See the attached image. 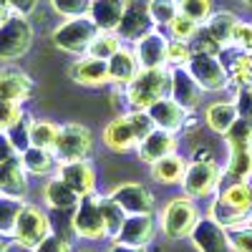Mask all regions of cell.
Segmentation results:
<instances>
[{"mask_svg":"<svg viewBox=\"0 0 252 252\" xmlns=\"http://www.w3.org/2000/svg\"><path fill=\"white\" fill-rule=\"evenodd\" d=\"M187 46L192 51V56H220V51H222V46L204 28L197 31L192 40H187Z\"/></svg>","mask_w":252,"mask_h":252,"instance_id":"cell-41","label":"cell"},{"mask_svg":"<svg viewBox=\"0 0 252 252\" xmlns=\"http://www.w3.org/2000/svg\"><path fill=\"white\" fill-rule=\"evenodd\" d=\"M124 10H126V0H91L89 18L96 23L98 31L116 33L121 18H124Z\"/></svg>","mask_w":252,"mask_h":252,"instance_id":"cell-25","label":"cell"},{"mask_svg":"<svg viewBox=\"0 0 252 252\" xmlns=\"http://www.w3.org/2000/svg\"><path fill=\"white\" fill-rule=\"evenodd\" d=\"M220 166L215 164V159L209 161H192L184 172L182 187H184V194L189 199H199L207 197L209 192H215L220 187Z\"/></svg>","mask_w":252,"mask_h":252,"instance_id":"cell-10","label":"cell"},{"mask_svg":"<svg viewBox=\"0 0 252 252\" xmlns=\"http://www.w3.org/2000/svg\"><path fill=\"white\" fill-rule=\"evenodd\" d=\"M94 152V134L83 124H63L58 129V139L53 146V154L58 161H76L89 159Z\"/></svg>","mask_w":252,"mask_h":252,"instance_id":"cell-7","label":"cell"},{"mask_svg":"<svg viewBox=\"0 0 252 252\" xmlns=\"http://www.w3.org/2000/svg\"><path fill=\"white\" fill-rule=\"evenodd\" d=\"M51 5L63 18H83L91 10V0H51Z\"/></svg>","mask_w":252,"mask_h":252,"instance_id":"cell-42","label":"cell"},{"mask_svg":"<svg viewBox=\"0 0 252 252\" xmlns=\"http://www.w3.org/2000/svg\"><path fill=\"white\" fill-rule=\"evenodd\" d=\"M242 3H247V5H252V0H242Z\"/></svg>","mask_w":252,"mask_h":252,"instance_id":"cell-57","label":"cell"},{"mask_svg":"<svg viewBox=\"0 0 252 252\" xmlns=\"http://www.w3.org/2000/svg\"><path fill=\"white\" fill-rule=\"evenodd\" d=\"M68 76H71V81L78 83V86H89V89L106 86L111 81L109 61H101V58H94V56H81L68 68Z\"/></svg>","mask_w":252,"mask_h":252,"instance_id":"cell-15","label":"cell"},{"mask_svg":"<svg viewBox=\"0 0 252 252\" xmlns=\"http://www.w3.org/2000/svg\"><path fill=\"white\" fill-rule=\"evenodd\" d=\"M232 46L252 53V26L250 23H237V31H235V38H232Z\"/></svg>","mask_w":252,"mask_h":252,"instance_id":"cell-48","label":"cell"},{"mask_svg":"<svg viewBox=\"0 0 252 252\" xmlns=\"http://www.w3.org/2000/svg\"><path fill=\"white\" fill-rule=\"evenodd\" d=\"M0 91L5 94V98H13V101L23 103L33 96L35 83L23 68L5 66V68H0Z\"/></svg>","mask_w":252,"mask_h":252,"instance_id":"cell-23","label":"cell"},{"mask_svg":"<svg viewBox=\"0 0 252 252\" xmlns=\"http://www.w3.org/2000/svg\"><path fill=\"white\" fill-rule=\"evenodd\" d=\"M98 207H101V215H103V222H106V237H119L121 232V224L126 220V212L119 207V202L109 194V197H98Z\"/></svg>","mask_w":252,"mask_h":252,"instance_id":"cell-32","label":"cell"},{"mask_svg":"<svg viewBox=\"0 0 252 252\" xmlns=\"http://www.w3.org/2000/svg\"><path fill=\"white\" fill-rule=\"evenodd\" d=\"M189 58H192V51H189L187 40H169V51H166V63L172 68L177 66H187Z\"/></svg>","mask_w":252,"mask_h":252,"instance_id":"cell-46","label":"cell"},{"mask_svg":"<svg viewBox=\"0 0 252 252\" xmlns=\"http://www.w3.org/2000/svg\"><path fill=\"white\" fill-rule=\"evenodd\" d=\"M224 141L229 149H242V146H252V121L250 119H237L227 129Z\"/></svg>","mask_w":252,"mask_h":252,"instance_id":"cell-38","label":"cell"},{"mask_svg":"<svg viewBox=\"0 0 252 252\" xmlns=\"http://www.w3.org/2000/svg\"><path fill=\"white\" fill-rule=\"evenodd\" d=\"M31 126H33V119L28 116V114H23L20 116L10 129L5 131L8 134V139H10V144H13V149L18 152V154H23L28 146H31Z\"/></svg>","mask_w":252,"mask_h":252,"instance_id":"cell-37","label":"cell"},{"mask_svg":"<svg viewBox=\"0 0 252 252\" xmlns=\"http://www.w3.org/2000/svg\"><path fill=\"white\" fill-rule=\"evenodd\" d=\"M152 129H157V126H154L149 114L146 111H131V114H124V116L114 119L106 129H103V144H106L111 152H126V149L139 146Z\"/></svg>","mask_w":252,"mask_h":252,"instance_id":"cell-3","label":"cell"},{"mask_svg":"<svg viewBox=\"0 0 252 252\" xmlns=\"http://www.w3.org/2000/svg\"><path fill=\"white\" fill-rule=\"evenodd\" d=\"M177 144H179V139H177L174 131L152 129L149 134L144 136V141L136 146V154H139L141 161L154 164V161H159V159H164V157L174 154V152H177Z\"/></svg>","mask_w":252,"mask_h":252,"instance_id":"cell-18","label":"cell"},{"mask_svg":"<svg viewBox=\"0 0 252 252\" xmlns=\"http://www.w3.org/2000/svg\"><path fill=\"white\" fill-rule=\"evenodd\" d=\"M111 197L119 202V207L126 215H154V194L144 184L136 182L119 184L111 192Z\"/></svg>","mask_w":252,"mask_h":252,"instance_id":"cell-14","label":"cell"},{"mask_svg":"<svg viewBox=\"0 0 252 252\" xmlns=\"http://www.w3.org/2000/svg\"><path fill=\"white\" fill-rule=\"evenodd\" d=\"M209 159H212V149H209V146H207V149L199 146V149L194 152V161H209Z\"/></svg>","mask_w":252,"mask_h":252,"instance_id":"cell-54","label":"cell"},{"mask_svg":"<svg viewBox=\"0 0 252 252\" xmlns=\"http://www.w3.org/2000/svg\"><path fill=\"white\" fill-rule=\"evenodd\" d=\"M222 61V66L229 76V83H235V86H250L252 81V53L237 48V46H224L217 56Z\"/></svg>","mask_w":252,"mask_h":252,"instance_id":"cell-19","label":"cell"},{"mask_svg":"<svg viewBox=\"0 0 252 252\" xmlns=\"http://www.w3.org/2000/svg\"><path fill=\"white\" fill-rule=\"evenodd\" d=\"M109 252H144V247H134V245H124V242H114Z\"/></svg>","mask_w":252,"mask_h":252,"instance_id":"cell-52","label":"cell"},{"mask_svg":"<svg viewBox=\"0 0 252 252\" xmlns=\"http://www.w3.org/2000/svg\"><path fill=\"white\" fill-rule=\"evenodd\" d=\"M23 199L20 197H10V194H0V232L3 235H13L18 215L23 209Z\"/></svg>","mask_w":252,"mask_h":252,"instance_id":"cell-34","label":"cell"},{"mask_svg":"<svg viewBox=\"0 0 252 252\" xmlns=\"http://www.w3.org/2000/svg\"><path fill=\"white\" fill-rule=\"evenodd\" d=\"M73 232L83 240H101L106 237V222H103L101 215V207H98V197L89 194V197H81L78 207L73 209Z\"/></svg>","mask_w":252,"mask_h":252,"instance_id":"cell-9","label":"cell"},{"mask_svg":"<svg viewBox=\"0 0 252 252\" xmlns=\"http://www.w3.org/2000/svg\"><path fill=\"white\" fill-rule=\"evenodd\" d=\"M139 71H141V66H139L136 53L124 48V46L109 58V73H111V81L116 86H129V83L139 76Z\"/></svg>","mask_w":252,"mask_h":252,"instance_id":"cell-26","label":"cell"},{"mask_svg":"<svg viewBox=\"0 0 252 252\" xmlns=\"http://www.w3.org/2000/svg\"><path fill=\"white\" fill-rule=\"evenodd\" d=\"M252 212V184L245 179H235L232 184H227L220 189V194L212 202L209 217L220 222L222 227H235L247 220Z\"/></svg>","mask_w":252,"mask_h":252,"instance_id":"cell-1","label":"cell"},{"mask_svg":"<svg viewBox=\"0 0 252 252\" xmlns=\"http://www.w3.org/2000/svg\"><path fill=\"white\" fill-rule=\"evenodd\" d=\"M172 35H174V40H192L194 38V33L199 31V23H194V20H189L187 15H177L174 20H172Z\"/></svg>","mask_w":252,"mask_h":252,"instance_id":"cell-45","label":"cell"},{"mask_svg":"<svg viewBox=\"0 0 252 252\" xmlns=\"http://www.w3.org/2000/svg\"><path fill=\"white\" fill-rule=\"evenodd\" d=\"M33 252H73V250H71V242H68L66 237H61V235H53V232H51Z\"/></svg>","mask_w":252,"mask_h":252,"instance_id":"cell-47","label":"cell"},{"mask_svg":"<svg viewBox=\"0 0 252 252\" xmlns=\"http://www.w3.org/2000/svg\"><path fill=\"white\" fill-rule=\"evenodd\" d=\"M235 106H237L240 119H250V121H252V91H250V86H242V89L237 91Z\"/></svg>","mask_w":252,"mask_h":252,"instance_id":"cell-49","label":"cell"},{"mask_svg":"<svg viewBox=\"0 0 252 252\" xmlns=\"http://www.w3.org/2000/svg\"><path fill=\"white\" fill-rule=\"evenodd\" d=\"M227 174L235 179L250 182L252 177V146H242V149H229L227 159Z\"/></svg>","mask_w":252,"mask_h":252,"instance_id":"cell-33","label":"cell"},{"mask_svg":"<svg viewBox=\"0 0 252 252\" xmlns=\"http://www.w3.org/2000/svg\"><path fill=\"white\" fill-rule=\"evenodd\" d=\"M184 172H187V164L177 154H169V157H164V159L152 164V177L159 184H179L184 179Z\"/></svg>","mask_w":252,"mask_h":252,"instance_id":"cell-30","label":"cell"},{"mask_svg":"<svg viewBox=\"0 0 252 252\" xmlns=\"http://www.w3.org/2000/svg\"><path fill=\"white\" fill-rule=\"evenodd\" d=\"M58 177L66 182L78 197H89L96 192V169L89 159H76V161H61Z\"/></svg>","mask_w":252,"mask_h":252,"instance_id":"cell-13","label":"cell"},{"mask_svg":"<svg viewBox=\"0 0 252 252\" xmlns=\"http://www.w3.org/2000/svg\"><path fill=\"white\" fill-rule=\"evenodd\" d=\"M250 91H252V81H250Z\"/></svg>","mask_w":252,"mask_h":252,"instance_id":"cell-59","label":"cell"},{"mask_svg":"<svg viewBox=\"0 0 252 252\" xmlns=\"http://www.w3.org/2000/svg\"><path fill=\"white\" fill-rule=\"evenodd\" d=\"M146 114L152 116L157 129H164V131H174L177 134L179 129L187 126V111L179 106L172 96H164L157 103H152V106L146 109Z\"/></svg>","mask_w":252,"mask_h":252,"instance_id":"cell-21","label":"cell"},{"mask_svg":"<svg viewBox=\"0 0 252 252\" xmlns=\"http://www.w3.org/2000/svg\"><path fill=\"white\" fill-rule=\"evenodd\" d=\"M157 235V222L154 215H129L121 224L119 242L124 245H134V247H146Z\"/></svg>","mask_w":252,"mask_h":252,"instance_id":"cell-20","label":"cell"},{"mask_svg":"<svg viewBox=\"0 0 252 252\" xmlns=\"http://www.w3.org/2000/svg\"><path fill=\"white\" fill-rule=\"evenodd\" d=\"M166 51H169V40L159 31H149L139 43H136V58L141 68H164L166 66Z\"/></svg>","mask_w":252,"mask_h":252,"instance_id":"cell-22","label":"cell"},{"mask_svg":"<svg viewBox=\"0 0 252 252\" xmlns=\"http://www.w3.org/2000/svg\"><path fill=\"white\" fill-rule=\"evenodd\" d=\"M43 199H46V204L51 209H56V212H68V209H76L78 202H81V197L61 177L48 179V184L43 187Z\"/></svg>","mask_w":252,"mask_h":252,"instance_id":"cell-27","label":"cell"},{"mask_svg":"<svg viewBox=\"0 0 252 252\" xmlns=\"http://www.w3.org/2000/svg\"><path fill=\"white\" fill-rule=\"evenodd\" d=\"M227 240H229V247L235 252H252V227L250 224H235L227 229Z\"/></svg>","mask_w":252,"mask_h":252,"instance_id":"cell-43","label":"cell"},{"mask_svg":"<svg viewBox=\"0 0 252 252\" xmlns=\"http://www.w3.org/2000/svg\"><path fill=\"white\" fill-rule=\"evenodd\" d=\"M187 71L197 78L204 91H222L229 83V76L217 56H192L187 63Z\"/></svg>","mask_w":252,"mask_h":252,"instance_id":"cell-11","label":"cell"},{"mask_svg":"<svg viewBox=\"0 0 252 252\" xmlns=\"http://www.w3.org/2000/svg\"><path fill=\"white\" fill-rule=\"evenodd\" d=\"M58 129L53 121H33L31 126V146H38V149H51L56 146V139H58Z\"/></svg>","mask_w":252,"mask_h":252,"instance_id":"cell-35","label":"cell"},{"mask_svg":"<svg viewBox=\"0 0 252 252\" xmlns=\"http://www.w3.org/2000/svg\"><path fill=\"white\" fill-rule=\"evenodd\" d=\"M179 13L194 23H207L212 15V0H179Z\"/></svg>","mask_w":252,"mask_h":252,"instance_id":"cell-40","label":"cell"},{"mask_svg":"<svg viewBox=\"0 0 252 252\" xmlns=\"http://www.w3.org/2000/svg\"><path fill=\"white\" fill-rule=\"evenodd\" d=\"M96 35H98V28L89 15L68 18L53 31V46L73 56H83V53H89Z\"/></svg>","mask_w":252,"mask_h":252,"instance_id":"cell-4","label":"cell"},{"mask_svg":"<svg viewBox=\"0 0 252 252\" xmlns=\"http://www.w3.org/2000/svg\"><path fill=\"white\" fill-rule=\"evenodd\" d=\"M10 3V8H13V13H18V15H31L33 10H35V5H38V0H8Z\"/></svg>","mask_w":252,"mask_h":252,"instance_id":"cell-50","label":"cell"},{"mask_svg":"<svg viewBox=\"0 0 252 252\" xmlns=\"http://www.w3.org/2000/svg\"><path fill=\"white\" fill-rule=\"evenodd\" d=\"M51 235V220L40 207L35 204H23L13 229V240L23 247V250H35L40 242Z\"/></svg>","mask_w":252,"mask_h":252,"instance_id":"cell-6","label":"cell"},{"mask_svg":"<svg viewBox=\"0 0 252 252\" xmlns=\"http://www.w3.org/2000/svg\"><path fill=\"white\" fill-rule=\"evenodd\" d=\"M250 227H252V212H250Z\"/></svg>","mask_w":252,"mask_h":252,"instance_id":"cell-58","label":"cell"},{"mask_svg":"<svg viewBox=\"0 0 252 252\" xmlns=\"http://www.w3.org/2000/svg\"><path fill=\"white\" fill-rule=\"evenodd\" d=\"M237 23H240V20L235 18V13L220 10V13H212V15H209V20L204 23V31L224 48V46H232V38H235Z\"/></svg>","mask_w":252,"mask_h":252,"instance_id":"cell-28","label":"cell"},{"mask_svg":"<svg viewBox=\"0 0 252 252\" xmlns=\"http://www.w3.org/2000/svg\"><path fill=\"white\" fill-rule=\"evenodd\" d=\"M149 15L157 26H172V20L179 15V3L177 0H149Z\"/></svg>","mask_w":252,"mask_h":252,"instance_id":"cell-39","label":"cell"},{"mask_svg":"<svg viewBox=\"0 0 252 252\" xmlns=\"http://www.w3.org/2000/svg\"><path fill=\"white\" fill-rule=\"evenodd\" d=\"M23 114L26 111H23V103L20 101H13V98L0 101V131H8Z\"/></svg>","mask_w":252,"mask_h":252,"instance_id":"cell-44","label":"cell"},{"mask_svg":"<svg viewBox=\"0 0 252 252\" xmlns=\"http://www.w3.org/2000/svg\"><path fill=\"white\" fill-rule=\"evenodd\" d=\"M28 192V179H26V169L23 161H20V154L0 161V194H10V197H20Z\"/></svg>","mask_w":252,"mask_h":252,"instance_id":"cell-24","label":"cell"},{"mask_svg":"<svg viewBox=\"0 0 252 252\" xmlns=\"http://www.w3.org/2000/svg\"><path fill=\"white\" fill-rule=\"evenodd\" d=\"M126 101H129V111H146L157 103L159 98L169 96L172 91V71L164 68H141L139 76L124 86Z\"/></svg>","mask_w":252,"mask_h":252,"instance_id":"cell-2","label":"cell"},{"mask_svg":"<svg viewBox=\"0 0 252 252\" xmlns=\"http://www.w3.org/2000/svg\"><path fill=\"white\" fill-rule=\"evenodd\" d=\"M13 157H18V152L13 149V144H10L8 134L0 131V161H8V159H13Z\"/></svg>","mask_w":252,"mask_h":252,"instance_id":"cell-51","label":"cell"},{"mask_svg":"<svg viewBox=\"0 0 252 252\" xmlns=\"http://www.w3.org/2000/svg\"><path fill=\"white\" fill-rule=\"evenodd\" d=\"M0 101H5V94L3 91H0Z\"/></svg>","mask_w":252,"mask_h":252,"instance_id":"cell-56","label":"cell"},{"mask_svg":"<svg viewBox=\"0 0 252 252\" xmlns=\"http://www.w3.org/2000/svg\"><path fill=\"white\" fill-rule=\"evenodd\" d=\"M199 222V209L189 197L172 199L161 212V232L169 240H182L192 235V229Z\"/></svg>","mask_w":252,"mask_h":252,"instance_id":"cell-8","label":"cell"},{"mask_svg":"<svg viewBox=\"0 0 252 252\" xmlns=\"http://www.w3.org/2000/svg\"><path fill=\"white\" fill-rule=\"evenodd\" d=\"M189 237H192V242L199 252H229L232 250L229 240H227V229L220 222H215L212 217L199 220Z\"/></svg>","mask_w":252,"mask_h":252,"instance_id":"cell-17","label":"cell"},{"mask_svg":"<svg viewBox=\"0 0 252 252\" xmlns=\"http://www.w3.org/2000/svg\"><path fill=\"white\" fill-rule=\"evenodd\" d=\"M10 250V237L0 232V252H8Z\"/></svg>","mask_w":252,"mask_h":252,"instance_id":"cell-55","label":"cell"},{"mask_svg":"<svg viewBox=\"0 0 252 252\" xmlns=\"http://www.w3.org/2000/svg\"><path fill=\"white\" fill-rule=\"evenodd\" d=\"M240 119L237 114V106L235 103H227V101H220V103H212L207 109V126L212 129L215 134H227V129L232 126L235 121Z\"/></svg>","mask_w":252,"mask_h":252,"instance_id":"cell-31","label":"cell"},{"mask_svg":"<svg viewBox=\"0 0 252 252\" xmlns=\"http://www.w3.org/2000/svg\"><path fill=\"white\" fill-rule=\"evenodd\" d=\"M119 48H121V38H119V33L98 31V35L94 38V43H91V48H89L86 56H94V58H101V61H109Z\"/></svg>","mask_w":252,"mask_h":252,"instance_id":"cell-36","label":"cell"},{"mask_svg":"<svg viewBox=\"0 0 252 252\" xmlns=\"http://www.w3.org/2000/svg\"><path fill=\"white\" fill-rule=\"evenodd\" d=\"M154 20L149 15V5L141 3V0H129L126 3V10H124V18H121V23L116 28L119 38L121 40H129V43H139V40L154 31Z\"/></svg>","mask_w":252,"mask_h":252,"instance_id":"cell-12","label":"cell"},{"mask_svg":"<svg viewBox=\"0 0 252 252\" xmlns=\"http://www.w3.org/2000/svg\"><path fill=\"white\" fill-rule=\"evenodd\" d=\"M33 46V26L26 15L13 13L0 23V61H18Z\"/></svg>","mask_w":252,"mask_h":252,"instance_id":"cell-5","label":"cell"},{"mask_svg":"<svg viewBox=\"0 0 252 252\" xmlns=\"http://www.w3.org/2000/svg\"><path fill=\"white\" fill-rule=\"evenodd\" d=\"M20 161H23V169L28 174L35 177H46L53 172L56 166V154L51 149H38V146H28V149L20 154Z\"/></svg>","mask_w":252,"mask_h":252,"instance_id":"cell-29","label":"cell"},{"mask_svg":"<svg viewBox=\"0 0 252 252\" xmlns=\"http://www.w3.org/2000/svg\"><path fill=\"white\" fill-rule=\"evenodd\" d=\"M13 15V8H10V3L8 0H0V23H5V20Z\"/></svg>","mask_w":252,"mask_h":252,"instance_id":"cell-53","label":"cell"},{"mask_svg":"<svg viewBox=\"0 0 252 252\" xmlns=\"http://www.w3.org/2000/svg\"><path fill=\"white\" fill-rule=\"evenodd\" d=\"M202 86L197 83V78L187 71V66H177L172 68V91L169 96L179 103L184 111H194L202 103Z\"/></svg>","mask_w":252,"mask_h":252,"instance_id":"cell-16","label":"cell"}]
</instances>
